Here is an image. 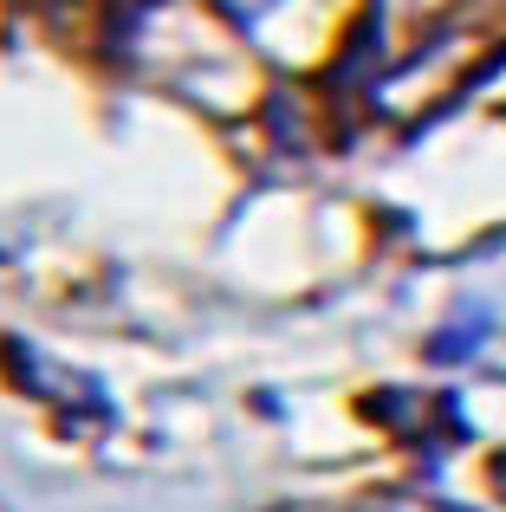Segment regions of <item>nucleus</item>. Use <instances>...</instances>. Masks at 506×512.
I'll use <instances>...</instances> for the list:
<instances>
[{
  "label": "nucleus",
  "instance_id": "1",
  "mask_svg": "<svg viewBox=\"0 0 506 512\" xmlns=\"http://www.w3.org/2000/svg\"><path fill=\"white\" fill-rule=\"evenodd\" d=\"M494 480H500V493H506V461H500V467H494Z\"/></svg>",
  "mask_w": 506,
  "mask_h": 512
}]
</instances>
